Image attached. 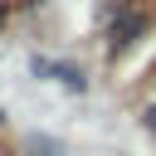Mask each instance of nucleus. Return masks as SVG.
<instances>
[{
  "label": "nucleus",
  "mask_w": 156,
  "mask_h": 156,
  "mask_svg": "<svg viewBox=\"0 0 156 156\" xmlns=\"http://www.w3.org/2000/svg\"><path fill=\"white\" fill-rule=\"evenodd\" d=\"M141 127L156 136V102H146V107H141Z\"/></svg>",
  "instance_id": "3"
},
{
  "label": "nucleus",
  "mask_w": 156,
  "mask_h": 156,
  "mask_svg": "<svg viewBox=\"0 0 156 156\" xmlns=\"http://www.w3.org/2000/svg\"><path fill=\"white\" fill-rule=\"evenodd\" d=\"M34 73H54L63 88H73V93H83V73L73 68V63H44V58H34Z\"/></svg>",
  "instance_id": "2"
},
{
  "label": "nucleus",
  "mask_w": 156,
  "mask_h": 156,
  "mask_svg": "<svg viewBox=\"0 0 156 156\" xmlns=\"http://www.w3.org/2000/svg\"><path fill=\"white\" fill-rule=\"evenodd\" d=\"M151 24H156V10H151V5H141V10H136V5H122V15H117L112 29H107V54H112V58L127 54Z\"/></svg>",
  "instance_id": "1"
},
{
  "label": "nucleus",
  "mask_w": 156,
  "mask_h": 156,
  "mask_svg": "<svg viewBox=\"0 0 156 156\" xmlns=\"http://www.w3.org/2000/svg\"><path fill=\"white\" fill-rule=\"evenodd\" d=\"M151 78H156V63H151Z\"/></svg>",
  "instance_id": "4"
}]
</instances>
